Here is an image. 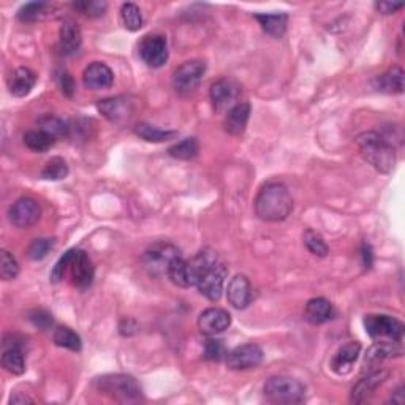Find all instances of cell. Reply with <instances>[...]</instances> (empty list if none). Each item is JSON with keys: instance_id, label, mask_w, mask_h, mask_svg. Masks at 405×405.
<instances>
[{"instance_id": "cell-38", "label": "cell", "mask_w": 405, "mask_h": 405, "mask_svg": "<svg viewBox=\"0 0 405 405\" xmlns=\"http://www.w3.org/2000/svg\"><path fill=\"white\" fill-rule=\"evenodd\" d=\"M106 5L105 2H97V0H84V2H75L73 4V9L78 10L84 16H89V18H98L102 16L105 10H106Z\"/></svg>"}, {"instance_id": "cell-18", "label": "cell", "mask_w": 405, "mask_h": 405, "mask_svg": "<svg viewBox=\"0 0 405 405\" xmlns=\"http://www.w3.org/2000/svg\"><path fill=\"white\" fill-rule=\"evenodd\" d=\"M253 291L246 275H234L226 288V298L234 309H246L252 301Z\"/></svg>"}, {"instance_id": "cell-25", "label": "cell", "mask_w": 405, "mask_h": 405, "mask_svg": "<svg viewBox=\"0 0 405 405\" xmlns=\"http://www.w3.org/2000/svg\"><path fill=\"white\" fill-rule=\"evenodd\" d=\"M255 19L260 23L261 29L274 38H280L287 32L288 15L285 13H269V15L263 13V15H255Z\"/></svg>"}, {"instance_id": "cell-46", "label": "cell", "mask_w": 405, "mask_h": 405, "mask_svg": "<svg viewBox=\"0 0 405 405\" xmlns=\"http://www.w3.org/2000/svg\"><path fill=\"white\" fill-rule=\"evenodd\" d=\"M362 258H364V265L366 268H371L372 265V253H371V247L366 246L362 247Z\"/></svg>"}, {"instance_id": "cell-17", "label": "cell", "mask_w": 405, "mask_h": 405, "mask_svg": "<svg viewBox=\"0 0 405 405\" xmlns=\"http://www.w3.org/2000/svg\"><path fill=\"white\" fill-rule=\"evenodd\" d=\"M83 83L84 86L90 90L110 89L112 83H115V73H112V70L108 65H105L103 62H94L84 70Z\"/></svg>"}, {"instance_id": "cell-1", "label": "cell", "mask_w": 405, "mask_h": 405, "mask_svg": "<svg viewBox=\"0 0 405 405\" xmlns=\"http://www.w3.org/2000/svg\"><path fill=\"white\" fill-rule=\"evenodd\" d=\"M189 268L191 283L200 290V293L209 301H219L222 296L226 274H228L219 255L206 248L189 261Z\"/></svg>"}, {"instance_id": "cell-39", "label": "cell", "mask_w": 405, "mask_h": 405, "mask_svg": "<svg viewBox=\"0 0 405 405\" xmlns=\"http://www.w3.org/2000/svg\"><path fill=\"white\" fill-rule=\"evenodd\" d=\"M54 247V241L53 239H35L33 243L29 246V251H27V255H29L31 260H43L46 255L51 252V248Z\"/></svg>"}, {"instance_id": "cell-32", "label": "cell", "mask_w": 405, "mask_h": 405, "mask_svg": "<svg viewBox=\"0 0 405 405\" xmlns=\"http://www.w3.org/2000/svg\"><path fill=\"white\" fill-rule=\"evenodd\" d=\"M120 19L127 31L137 32L143 27V15H141L140 6L135 4H124L120 9Z\"/></svg>"}, {"instance_id": "cell-47", "label": "cell", "mask_w": 405, "mask_h": 405, "mask_svg": "<svg viewBox=\"0 0 405 405\" xmlns=\"http://www.w3.org/2000/svg\"><path fill=\"white\" fill-rule=\"evenodd\" d=\"M402 391H404V388L401 386L399 389L396 391L394 397H391V401H393V402H397V404H402V402H404V393H402Z\"/></svg>"}, {"instance_id": "cell-24", "label": "cell", "mask_w": 405, "mask_h": 405, "mask_svg": "<svg viewBox=\"0 0 405 405\" xmlns=\"http://www.w3.org/2000/svg\"><path fill=\"white\" fill-rule=\"evenodd\" d=\"M377 90L386 92V94H402L404 92V70L401 67H393L388 72L379 75L374 80Z\"/></svg>"}, {"instance_id": "cell-22", "label": "cell", "mask_w": 405, "mask_h": 405, "mask_svg": "<svg viewBox=\"0 0 405 405\" xmlns=\"http://www.w3.org/2000/svg\"><path fill=\"white\" fill-rule=\"evenodd\" d=\"M304 317L312 325H323L334 317V307L325 298H314L305 304Z\"/></svg>"}, {"instance_id": "cell-40", "label": "cell", "mask_w": 405, "mask_h": 405, "mask_svg": "<svg viewBox=\"0 0 405 405\" xmlns=\"http://www.w3.org/2000/svg\"><path fill=\"white\" fill-rule=\"evenodd\" d=\"M204 358L209 361H220L226 358V350L222 340L209 339L208 342L204 344Z\"/></svg>"}, {"instance_id": "cell-6", "label": "cell", "mask_w": 405, "mask_h": 405, "mask_svg": "<svg viewBox=\"0 0 405 405\" xmlns=\"http://www.w3.org/2000/svg\"><path fill=\"white\" fill-rule=\"evenodd\" d=\"M364 326L369 336L377 342H397L404 340V323L389 315H366Z\"/></svg>"}, {"instance_id": "cell-13", "label": "cell", "mask_w": 405, "mask_h": 405, "mask_svg": "<svg viewBox=\"0 0 405 405\" xmlns=\"http://www.w3.org/2000/svg\"><path fill=\"white\" fill-rule=\"evenodd\" d=\"M98 111L112 124L122 125L133 115V103L127 97H112L98 102Z\"/></svg>"}, {"instance_id": "cell-10", "label": "cell", "mask_w": 405, "mask_h": 405, "mask_svg": "<svg viewBox=\"0 0 405 405\" xmlns=\"http://www.w3.org/2000/svg\"><path fill=\"white\" fill-rule=\"evenodd\" d=\"M70 275H72V283L80 290H86L92 285L94 280V266L89 255L80 251V248H72V258H70L68 269Z\"/></svg>"}, {"instance_id": "cell-42", "label": "cell", "mask_w": 405, "mask_h": 405, "mask_svg": "<svg viewBox=\"0 0 405 405\" xmlns=\"http://www.w3.org/2000/svg\"><path fill=\"white\" fill-rule=\"evenodd\" d=\"M70 258H72V248H70L68 252L63 253V257H61V260L56 263V266L51 273V280L54 283H58L63 279V275H65L68 265H70Z\"/></svg>"}, {"instance_id": "cell-35", "label": "cell", "mask_w": 405, "mask_h": 405, "mask_svg": "<svg viewBox=\"0 0 405 405\" xmlns=\"http://www.w3.org/2000/svg\"><path fill=\"white\" fill-rule=\"evenodd\" d=\"M49 5L45 2H31L26 4L23 9L18 11V19L21 23H37L46 15Z\"/></svg>"}, {"instance_id": "cell-11", "label": "cell", "mask_w": 405, "mask_h": 405, "mask_svg": "<svg viewBox=\"0 0 405 405\" xmlns=\"http://www.w3.org/2000/svg\"><path fill=\"white\" fill-rule=\"evenodd\" d=\"M41 217L40 204L33 198H19L16 203L11 204L9 211L10 222L16 228H31L38 222Z\"/></svg>"}, {"instance_id": "cell-20", "label": "cell", "mask_w": 405, "mask_h": 405, "mask_svg": "<svg viewBox=\"0 0 405 405\" xmlns=\"http://www.w3.org/2000/svg\"><path fill=\"white\" fill-rule=\"evenodd\" d=\"M248 117H251V105L248 103H238L236 106L226 112L225 117V132L233 135V137H239L247 129Z\"/></svg>"}, {"instance_id": "cell-16", "label": "cell", "mask_w": 405, "mask_h": 405, "mask_svg": "<svg viewBox=\"0 0 405 405\" xmlns=\"http://www.w3.org/2000/svg\"><path fill=\"white\" fill-rule=\"evenodd\" d=\"M231 325V315L219 307H211L201 312L198 318V328L206 336H217V334L228 330Z\"/></svg>"}, {"instance_id": "cell-12", "label": "cell", "mask_w": 405, "mask_h": 405, "mask_svg": "<svg viewBox=\"0 0 405 405\" xmlns=\"http://www.w3.org/2000/svg\"><path fill=\"white\" fill-rule=\"evenodd\" d=\"M225 359L231 371H247L261 364L263 350L257 344H246L226 353Z\"/></svg>"}, {"instance_id": "cell-7", "label": "cell", "mask_w": 405, "mask_h": 405, "mask_svg": "<svg viewBox=\"0 0 405 405\" xmlns=\"http://www.w3.org/2000/svg\"><path fill=\"white\" fill-rule=\"evenodd\" d=\"M179 257L181 252L176 246L169 243H155L144 252L143 265L152 277H163L167 275L173 260Z\"/></svg>"}, {"instance_id": "cell-34", "label": "cell", "mask_w": 405, "mask_h": 405, "mask_svg": "<svg viewBox=\"0 0 405 405\" xmlns=\"http://www.w3.org/2000/svg\"><path fill=\"white\" fill-rule=\"evenodd\" d=\"M68 176L67 162L61 157H54L49 160L45 168L41 169V177L48 181H61Z\"/></svg>"}, {"instance_id": "cell-36", "label": "cell", "mask_w": 405, "mask_h": 405, "mask_svg": "<svg viewBox=\"0 0 405 405\" xmlns=\"http://www.w3.org/2000/svg\"><path fill=\"white\" fill-rule=\"evenodd\" d=\"M304 244L307 247V251L312 255H317V257H326L330 252V248L326 246L323 238L312 230H307L304 233Z\"/></svg>"}, {"instance_id": "cell-33", "label": "cell", "mask_w": 405, "mask_h": 405, "mask_svg": "<svg viewBox=\"0 0 405 405\" xmlns=\"http://www.w3.org/2000/svg\"><path fill=\"white\" fill-rule=\"evenodd\" d=\"M198 151H200L198 141L195 138H186V140H182L181 143L169 147L168 154L177 160H191L196 157Z\"/></svg>"}, {"instance_id": "cell-28", "label": "cell", "mask_w": 405, "mask_h": 405, "mask_svg": "<svg viewBox=\"0 0 405 405\" xmlns=\"http://www.w3.org/2000/svg\"><path fill=\"white\" fill-rule=\"evenodd\" d=\"M38 129L43 130L45 133L51 135L54 140L58 138H67L70 135V127L63 122L62 119L51 116V115H46V116H41L38 120Z\"/></svg>"}, {"instance_id": "cell-27", "label": "cell", "mask_w": 405, "mask_h": 405, "mask_svg": "<svg viewBox=\"0 0 405 405\" xmlns=\"http://www.w3.org/2000/svg\"><path fill=\"white\" fill-rule=\"evenodd\" d=\"M167 275H168V279L177 287H181V288L194 287V283H191L189 261H186L182 257L173 260V263L168 268Z\"/></svg>"}, {"instance_id": "cell-4", "label": "cell", "mask_w": 405, "mask_h": 405, "mask_svg": "<svg viewBox=\"0 0 405 405\" xmlns=\"http://www.w3.org/2000/svg\"><path fill=\"white\" fill-rule=\"evenodd\" d=\"M95 388L102 394L112 397L119 402L137 401L141 397V386L132 375L111 374L103 375L95 380Z\"/></svg>"}, {"instance_id": "cell-43", "label": "cell", "mask_w": 405, "mask_h": 405, "mask_svg": "<svg viewBox=\"0 0 405 405\" xmlns=\"http://www.w3.org/2000/svg\"><path fill=\"white\" fill-rule=\"evenodd\" d=\"M58 83H59V88H61L63 95L73 97L75 90H76V84L73 81L72 75L65 72V70H61V72L58 73Z\"/></svg>"}, {"instance_id": "cell-26", "label": "cell", "mask_w": 405, "mask_h": 405, "mask_svg": "<svg viewBox=\"0 0 405 405\" xmlns=\"http://www.w3.org/2000/svg\"><path fill=\"white\" fill-rule=\"evenodd\" d=\"M81 31L72 21H67L61 27V51L65 56H72L78 53L81 48Z\"/></svg>"}, {"instance_id": "cell-31", "label": "cell", "mask_w": 405, "mask_h": 405, "mask_svg": "<svg viewBox=\"0 0 405 405\" xmlns=\"http://www.w3.org/2000/svg\"><path fill=\"white\" fill-rule=\"evenodd\" d=\"M54 344L62 348H67V350L72 352H81L83 344H81V337L78 334L67 328V326H59L58 330L54 331Z\"/></svg>"}, {"instance_id": "cell-23", "label": "cell", "mask_w": 405, "mask_h": 405, "mask_svg": "<svg viewBox=\"0 0 405 405\" xmlns=\"http://www.w3.org/2000/svg\"><path fill=\"white\" fill-rule=\"evenodd\" d=\"M35 83H37V75L32 72L31 68L21 67L15 70V73L11 75L9 81L10 94L15 97H26L33 89Z\"/></svg>"}, {"instance_id": "cell-3", "label": "cell", "mask_w": 405, "mask_h": 405, "mask_svg": "<svg viewBox=\"0 0 405 405\" xmlns=\"http://www.w3.org/2000/svg\"><path fill=\"white\" fill-rule=\"evenodd\" d=\"M359 152L364 160L372 165L377 172L391 173L396 165V152L393 144L377 132L361 133L358 140Z\"/></svg>"}, {"instance_id": "cell-9", "label": "cell", "mask_w": 405, "mask_h": 405, "mask_svg": "<svg viewBox=\"0 0 405 405\" xmlns=\"http://www.w3.org/2000/svg\"><path fill=\"white\" fill-rule=\"evenodd\" d=\"M140 56L147 67L160 68L168 61V43L163 35L149 33L140 41Z\"/></svg>"}, {"instance_id": "cell-44", "label": "cell", "mask_w": 405, "mask_h": 405, "mask_svg": "<svg viewBox=\"0 0 405 405\" xmlns=\"http://www.w3.org/2000/svg\"><path fill=\"white\" fill-rule=\"evenodd\" d=\"M404 4H394V2H377L375 9L379 10L383 15H393L397 10H401Z\"/></svg>"}, {"instance_id": "cell-30", "label": "cell", "mask_w": 405, "mask_h": 405, "mask_svg": "<svg viewBox=\"0 0 405 405\" xmlns=\"http://www.w3.org/2000/svg\"><path fill=\"white\" fill-rule=\"evenodd\" d=\"M137 135L140 138H143L149 143H163V141H169L177 137V132H172V130H160L157 127H154L151 124L141 122L137 125L135 129Z\"/></svg>"}, {"instance_id": "cell-8", "label": "cell", "mask_w": 405, "mask_h": 405, "mask_svg": "<svg viewBox=\"0 0 405 405\" xmlns=\"http://www.w3.org/2000/svg\"><path fill=\"white\" fill-rule=\"evenodd\" d=\"M206 73V63L203 61H189L177 67L173 73V89L179 95H190L200 88Z\"/></svg>"}, {"instance_id": "cell-5", "label": "cell", "mask_w": 405, "mask_h": 405, "mask_svg": "<svg viewBox=\"0 0 405 405\" xmlns=\"http://www.w3.org/2000/svg\"><path fill=\"white\" fill-rule=\"evenodd\" d=\"M263 393L273 404H301L305 399V386L291 377H271L265 383Z\"/></svg>"}, {"instance_id": "cell-41", "label": "cell", "mask_w": 405, "mask_h": 405, "mask_svg": "<svg viewBox=\"0 0 405 405\" xmlns=\"http://www.w3.org/2000/svg\"><path fill=\"white\" fill-rule=\"evenodd\" d=\"M29 320L33 326H37L40 330H48L53 326V315L48 314V312L43 309L32 310L29 314Z\"/></svg>"}, {"instance_id": "cell-29", "label": "cell", "mask_w": 405, "mask_h": 405, "mask_svg": "<svg viewBox=\"0 0 405 405\" xmlns=\"http://www.w3.org/2000/svg\"><path fill=\"white\" fill-rule=\"evenodd\" d=\"M56 143L51 135L45 133L43 130H31L24 135V144L33 152H48Z\"/></svg>"}, {"instance_id": "cell-2", "label": "cell", "mask_w": 405, "mask_h": 405, "mask_svg": "<svg viewBox=\"0 0 405 405\" xmlns=\"http://www.w3.org/2000/svg\"><path fill=\"white\" fill-rule=\"evenodd\" d=\"M291 211L293 198L283 184H268L255 198V214L265 222H282L291 214Z\"/></svg>"}, {"instance_id": "cell-37", "label": "cell", "mask_w": 405, "mask_h": 405, "mask_svg": "<svg viewBox=\"0 0 405 405\" xmlns=\"http://www.w3.org/2000/svg\"><path fill=\"white\" fill-rule=\"evenodd\" d=\"M19 274V265L16 258L13 257L10 252L2 251L0 253V275L4 280H13L16 279Z\"/></svg>"}, {"instance_id": "cell-14", "label": "cell", "mask_w": 405, "mask_h": 405, "mask_svg": "<svg viewBox=\"0 0 405 405\" xmlns=\"http://www.w3.org/2000/svg\"><path fill=\"white\" fill-rule=\"evenodd\" d=\"M2 366L5 371L13 375H21L26 372V359H24V345L16 336H9L4 342Z\"/></svg>"}, {"instance_id": "cell-19", "label": "cell", "mask_w": 405, "mask_h": 405, "mask_svg": "<svg viewBox=\"0 0 405 405\" xmlns=\"http://www.w3.org/2000/svg\"><path fill=\"white\" fill-rule=\"evenodd\" d=\"M361 352V345L358 342H348L344 347H340L331 359L332 372L337 375H347L352 372L353 364L357 362Z\"/></svg>"}, {"instance_id": "cell-15", "label": "cell", "mask_w": 405, "mask_h": 405, "mask_svg": "<svg viewBox=\"0 0 405 405\" xmlns=\"http://www.w3.org/2000/svg\"><path fill=\"white\" fill-rule=\"evenodd\" d=\"M209 97L217 112H228L238 105V88L228 80H219L211 86Z\"/></svg>"}, {"instance_id": "cell-45", "label": "cell", "mask_w": 405, "mask_h": 405, "mask_svg": "<svg viewBox=\"0 0 405 405\" xmlns=\"http://www.w3.org/2000/svg\"><path fill=\"white\" fill-rule=\"evenodd\" d=\"M133 322V320H130V318H127V320H124L122 323H120V326H119V330H120V334H124V336H132V334L137 331V328H130V323Z\"/></svg>"}, {"instance_id": "cell-21", "label": "cell", "mask_w": 405, "mask_h": 405, "mask_svg": "<svg viewBox=\"0 0 405 405\" xmlns=\"http://www.w3.org/2000/svg\"><path fill=\"white\" fill-rule=\"evenodd\" d=\"M385 377H386V372L379 371V369L372 372H367L364 379H361L352 389V402H357V404L364 402L367 397L377 389V386L382 385L383 380H385Z\"/></svg>"}]
</instances>
